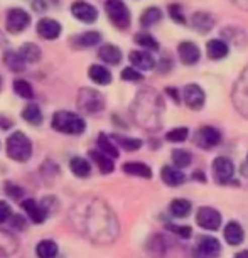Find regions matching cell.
Returning a JSON list of instances; mask_svg holds the SVG:
<instances>
[{"mask_svg": "<svg viewBox=\"0 0 248 258\" xmlns=\"http://www.w3.org/2000/svg\"><path fill=\"white\" fill-rule=\"evenodd\" d=\"M21 208L24 211L27 213V216L31 218L32 223H36V225H41V223H44L47 213L44 211V208H42V204H39L36 199H24L21 203Z\"/></svg>", "mask_w": 248, "mask_h": 258, "instance_id": "18", "label": "cell"}, {"mask_svg": "<svg viewBox=\"0 0 248 258\" xmlns=\"http://www.w3.org/2000/svg\"><path fill=\"white\" fill-rule=\"evenodd\" d=\"M11 126H14V120H11L6 115H0V128H2V130H9Z\"/></svg>", "mask_w": 248, "mask_h": 258, "instance_id": "47", "label": "cell"}, {"mask_svg": "<svg viewBox=\"0 0 248 258\" xmlns=\"http://www.w3.org/2000/svg\"><path fill=\"white\" fill-rule=\"evenodd\" d=\"M21 116L24 118V121H27L29 125L32 126H37L44 121V115H42V110L41 106L37 103H29L22 108L21 111Z\"/></svg>", "mask_w": 248, "mask_h": 258, "instance_id": "24", "label": "cell"}, {"mask_svg": "<svg viewBox=\"0 0 248 258\" xmlns=\"http://www.w3.org/2000/svg\"><path fill=\"white\" fill-rule=\"evenodd\" d=\"M167 230L172 231L174 235H179L181 238H188L193 235V230L189 226H177V225H167Z\"/></svg>", "mask_w": 248, "mask_h": 258, "instance_id": "42", "label": "cell"}, {"mask_svg": "<svg viewBox=\"0 0 248 258\" xmlns=\"http://www.w3.org/2000/svg\"><path fill=\"white\" fill-rule=\"evenodd\" d=\"M61 32V22L52 17H41L36 24V34L44 41H56V39H59Z\"/></svg>", "mask_w": 248, "mask_h": 258, "instance_id": "9", "label": "cell"}, {"mask_svg": "<svg viewBox=\"0 0 248 258\" xmlns=\"http://www.w3.org/2000/svg\"><path fill=\"white\" fill-rule=\"evenodd\" d=\"M70 12L73 19L83 24H95L98 21L100 12L93 4L86 2V0H73L70 6Z\"/></svg>", "mask_w": 248, "mask_h": 258, "instance_id": "7", "label": "cell"}, {"mask_svg": "<svg viewBox=\"0 0 248 258\" xmlns=\"http://www.w3.org/2000/svg\"><path fill=\"white\" fill-rule=\"evenodd\" d=\"M113 139L116 140V144L121 145L125 150L129 152H135L142 147V140L140 139H130V137H121V135H113Z\"/></svg>", "mask_w": 248, "mask_h": 258, "instance_id": "38", "label": "cell"}, {"mask_svg": "<svg viewBox=\"0 0 248 258\" xmlns=\"http://www.w3.org/2000/svg\"><path fill=\"white\" fill-rule=\"evenodd\" d=\"M4 59V64H6L9 70H11L12 73H22L26 71L27 68V62L24 61V57L19 54V51H6L2 56Z\"/></svg>", "mask_w": 248, "mask_h": 258, "instance_id": "25", "label": "cell"}, {"mask_svg": "<svg viewBox=\"0 0 248 258\" xmlns=\"http://www.w3.org/2000/svg\"><path fill=\"white\" fill-rule=\"evenodd\" d=\"M167 14H169V17H171L176 24L186 26V17H184L182 7L179 6V4H171V6L167 7Z\"/></svg>", "mask_w": 248, "mask_h": 258, "instance_id": "41", "label": "cell"}, {"mask_svg": "<svg viewBox=\"0 0 248 258\" xmlns=\"http://www.w3.org/2000/svg\"><path fill=\"white\" fill-rule=\"evenodd\" d=\"M160 21H162V11L155 6L147 7L142 14H140V26L144 29L152 27L155 24H159Z\"/></svg>", "mask_w": 248, "mask_h": 258, "instance_id": "29", "label": "cell"}, {"mask_svg": "<svg viewBox=\"0 0 248 258\" xmlns=\"http://www.w3.org/2000/svg\"><path fill=\"white\" fill-rule=\"evenodd\" d=\"M2 83H4V81H2V76H0V90H2Z\"/></svg>", "mask_w": 248, "mask_h": 258, "instance_id": "49", "label": "cell"}, {"mask_svg": "<svg viewBox=\"0 0 248 258\" xmlns=\"http://www.w3.org/2000/svg\"><path fill=\"white\" fill-rule=\"evenodd\" d=\"M70 169H71V172L78 177H88L91 174L90 162L83 157H73L71 162H70Z\"/></svg>", "mask_w": 248, "mask_h": 258, "instance_id": "33", "label": "cell"}, {"mask_svg": "<svg viewBox=\"0 0 248 258\" xmlns=\"http://www.w3.org/2000/svg\"><path fill=\"white\" fill-rule=\"evenodd\" d=\"M31 7L36 14H44L49 9V2L47 0H31Z\"/></svg>", "mask_w": 248, "mask_h": 258, "instance_id": "43", "label": "cell"}, {"mask_svg": "<svg viewBox=\"0 0 248 258\" xmlns=\"http://www.w3.org/2000/svg\"><path fill=\"white\" fill-rule=\"evenodd\" d=\"M134 42L145 51H159L160 49V44L157 42V39L149 32H137L134 36Z\"/></svg>", "mask_w": 248, "mask_h": 258, "instance_id": "30", "label": "cell"}, {"mask_svg": "<svg viewBox=\"0 0 248 258\" xmlns=\"http://www.w3.org/2000/svg\"><path fill=\"white\" fill-rule=\"evenodd\" d=\"M32 24V16L22 7H11L6 11L4 16V27L6 32L11 36H19L24 31H27Z\"/></svg>", "mask_w": 248, "mask_h": 258, "instance_id": "5", "label": "cell"}, {"mask_svg": "<svg viewBox=\"0 0 248 258\" xmlns=\"http://www.w3.org/2000/svg\"><path fill=\"white\" fill-rule=\"evenodd\" d=\"M221 251L220 241L215 236H201L196 245V255L199 258H216Z\"/></svg>", "mask_w": 248, "mask_h": 258, "instance_id": "15", "label": "cell"}, {"mask_svg": "<svg viewBox=\"0 0 248 258\" xmlns=\"http://www.w3.org/2000/svg\"><path fill=\"white\" fill-rule=\"evenodd\" d=\"M101 39H103V36H101L100 31H85L71 36L70 46L75 47V49H90V47L98 46Z\"/></svg>", "mask_w": 248, "mask_h": 258, "instance_id": "12", "label": "cell"}, {"mask_svg": "<svg viewBox=\"0 0 248 258\" xmlns=\"http://www.w3.org/2000/svg\"><path fill=\"white\" fill-rule=\"evenodd\" d=\"M129 61H130V64H132L135 70H139V71H150V70H154L155 66V59H154V56H152V52L150 51H130V54H129Z\"/></svg>", "mask_w": 248, "mask_h": 258, "instance_id": "16", "label": "cell"}, {"mask_svg": "<svg viewBox=\"0 0 248 258\" xmlns=\"http://www.w3.org/2000/svg\"><path fill=\"white\" fill-rule=\"evenodd\" d=\"M51 126L65 135H81L86 130V121L80 115L70 110H57L52 113Z\"/></svg>", "mask_w": 248, "mask_h": 258, "instance_id": "2", "label": "cell"}, {"mask_svg": "<svg viewBox=\"0 0 248 258\" xmlns=\"http://www.w3.org/2000/svg\"><path fill=\"white\" fill-rule=\"evenodd\" d=\"M221 142V134L215 126H201L196 134V144L201 149H213Z\"/></svg>", "mask_w": 248, "mask_h": 258, "instance_id": "14", "label": "cell"}, {"mask_svg": "<svg viewBox=\"0 0 248 258\" xmlns=\"http://www.w3.org/2000/svg\"><path fill=\"white\" fill-rule=\"evenodd\" d=\"M182 100L191 110H201L206 103V93L196 83H189L182 90Z\"/></svg>", "mask_w": 248, "mask_h": 258, "instance_id": "10", "label": "cell"}, {"mask_svg": "<svg viewBox=\"0 0 248 258\" xmlns=\"http://www.w3.org/2000/svg\"><path fill=\"white\" fill-rule=\"evenodd\" d=\"M165 95L167 96H171L174 103H181V93H179V90L176 88H172V86H169V88H165Z\"/></svg>", "mask_w": 248, "mask_h": 258, "instance_id": "46", "label": "cell"}, {"mask_svg": "<svg viewBox=\"0 0 248 258\" xmlns=\"http://www.w3.org/2000/svg\"><path fill=\"white\" fill-rule=\"evenodd\" d=\"M172 162L176 165L177 169H184V167H189L193 162V155L191 152H188V150L184 149H174L172 150Z\"/></svg>", "mask_w": 248, "mask_h": 258, "instance_id": "37", "label": "cell"}, {"mask_svg": "<svg viewBox=\"0 0 248 258\" xmlns=\"http://www.w3.org/2000/svg\"><path fill=\"white\" fill-rule=\"evenodd\" d=\"M76 105L83 113L95 115V113H100V111L105 108V98L98 90L81 88L80 91H78Z\"/></svg>", "mask_w": 248, "mask_h": 258, "instance_id": "6", "label": "cell"}, {"mask_svg": "<svg viewBox=\"0 0 248 258\" xmlns=\"http://www.w3.org/2000/svg\"><path fill=\"white\" fill-rule=\"evenodd\" d=\"M177 54H179V61H181L184 66H194L201 59V49H199V46L196 42H191V41L181 42V44L177 46Z\"/></svg>", "mask_w": 248, "mask_h": 258, "instance_id": "13", "label": "cell"}, {"mask_svg": "<svg viewBox=\"0 0 248 258\" xmlns=\"http://www.w3.org/2000/svg\"><path fill=\"white\" fill-rule=\"evenodd\" d=\"M188 137H189V130L186 128V126H176V128L169 130V132L165 134V139H167L169 142H174V144H181Z\"/></svg>", "mask_w": 248, "mask_h": 258, "instance_id": "39", "label": "cell"}, {"mask_svg": "<svg viewBox=\"0 0 248 258\" xmlns=\"http://www.w3.org/2000/svg\"><path fill=\"white\" fill-rule=\"evenodd\" d=\"M12 216V209L6 201H0V225H4Z\"/></svg>", "mask_w": 248, "mask_h": 258, "instance_id": "44", "label": "cell"}, {"mask_svg": "<svg viewBox=\"0 0 248 258\" xmlns=\"http://www.w3.org/2000/svg\"><path fill=\"white\" fill-rule=\"evenodd\" d=\"M36 255L39 258H56V255H57V245L52 240H42L36 246Z\"/></svg>", "mask_w": 248, "mask_h": 258, "instance_id": "35", "label": "cell"}, {"mask_svg": "<svg viewBox=\"0 0 248 258\" xmlns=\"http://www.w3.org/2000/svg\"><path fill=\"white\" fill-rule=\"evenodd\" d=\"M223 236L228 245L231 246H236L243 243V238H245V231H243L241 225L238 221H230L228 225L225 226V231H223Z\"/></svg>", "mask_w": 248, "mask_h": 258, "instance_id": "23", "label": "cell"}, {"mask_svg": "<svg viewBox=\"0 0 248 258\" xmlns=\"http://www.w3.org/2000/svg\"><path fill=\"white\" fill-rule=\"evenodd\" d=\"M213 176H215V181L220 184H226L230 182L233 176H235V164L231 162L228 157H216L213 160Z\"/></svg>", "mask_w": 248, "mask_h": 258, "instance_id": "11", "label": "cell"}, {"mask_svg": "<svg viewBox=\"0 0 248 258\" xmlns=\"http://www.w3.org/2000/svg\"><path fill=\"white\" fill-rule=\"evenodd\" d=\"M98 57L105 64L116 66L123 59V54H121V49L118 46L111 44V42H106V44H101L98 47Z\"/></svg>", "mask_w": 248, "mask_h": 258, "instance_id": "17", "label": "cell"}, {"mask_svg": "<svg viewBox=\"0 0 248 258\" xmlns=\"http://www.w3.org/2000/svg\"><path fill=\"white\" fill-rule=\"evenodd\" d=\"M191 203L188 201V199H174V201L171 203V206H169V209H171V213L174 214L176 218H186L189 216V213H191Z\"/></svg>", "mask_w": 248, "mask_h": 258, "instance_id": "36", "label": "cell"}, {"mask_svg": "<svg viewBox=\"0 0 248 258\" xmlns=\"http://www.w3.org/2000/svg\"><path fill=\"white\" fill-rule=\"evenodd\" d=\"M235 258H248V250H243L240 253H236Z\"/></svg>", "mask_w": 248, "mask_h": 258, "instance_id": "48", "label": "cell"}, {"mask_svg": "<svg viewBox=\"0 0 248 258\" xmlns=\"http://www.w3.org/2000/svg\"><path fill=\"white\" fill-rule=\"evenodd\" d=\"M17 250V241L9 231L0 230V256L14 255Z\"/></svg>", "mask_w": 248, "mask_h": 258, "instance_id": "31", "label": "cell"}, {"mask_svg": "<svg viewBox=\"0 0 248 258\" xmlns=\"http://www.w3.org/2000/svg\"><path fill=\"white\" fill-rule=\"evenodd\" d=\"M71 220L76 230L88 236L91 241H113L118 233V225L115 221L113 213L100 199H93L83 206H75L71 211Z\"/></svg>", "mask_w": 248, "mask_h": 258, "instance_id": "1", "label": "cell"}, {"mask_svg": "<svg viewBox=\"0 0 248 258\" xmlns=\"http://www.w3.org/2000/svg\"><path fill=\"white\" fill-rule=\"evenodd\" d=\"M88 78L95 83V85H98V86L110 85L111 80H113V76H111V73H110L108 68H105V66H101V64H91L88 68Z\"/></svg>", "mask_w": 248, "mask_h": 258, "instance_id": "22", "label": "cell"}, {"mask_svg": "<svg viewBox=\"0 0 248 258\" xmlns=\"http://www.w3.org/2000/svg\"><path fill=\"white\" fill-rule=\"evenodd\" d=\"M196 223L199 228H203L206 231H216L221 226V214L215 208L203 206L196 213Z\"/></svg>", "mask_w": 248, "mask_h": 258, "instance_id": "8", "label": "cell"}, {"mask_svg": "<svg viewBox=\"0 0 248 258\" xmlns=\"http://www.w3.org/2000/svg\"><path fill=\"white\" fill-rule=\"evenodd\" d=\"M7 155L16 162H27L32 155V142L21 130L7 137Z\"/></svg>", "mask_w": 248, "mask_h": 258, "instance_id": "4", "label": "cell"}, {"mask_svg": "<svg viewBox=\"0 0 248 258\" xmlns=\"http://www.w3.org/2000/svg\"><path fill=\"white\" fill-rule=\"evenodd\" d=\"M228 52H230V46H228L223 39H211V41H208L206 54L210 59H213V61L225 59L228 56Z\"/></svg>", "mask_w": 248, "mask_h": 258, "instance_id": "21", "label": "cell"}, {"mask_svg": "<svg viewBox=\"0 0 248 258\" xmlns=\"http://www.w3.org/2000/svg\"><path fill=\"white\" fill-rule=\"evenodd\" d=\"M160 177H162V181L171 187H177L186 182V174H184L181 169L172 167V165H164V167L160 169Z\"/></svg>", "mask_w": 248, "mask_h": 258, "instance_id": "19", "label": "cell"}, {"mask_svg": "<svg viewBox=\"0 0 248 258\" xmlns=\"http://www.w3.org/2000/svg\"><path fill=\"white\" fill-rule=\"evenodd\" d=\"M12 88H14V93L22 100H34V96H36V91H34L32 85L27 80H22V78L14 81Z\"/></svg>", "mask_w": 248, "mask_h": 258, "instance_id": "32", "label": "cell"}, {"mask_svg": "<svg viewBox=\"0 0 248 258\" xmlns=\"http://www.w3.org/2000/svg\"><path fill=\"white\" fill-rule=\"evenodd\" d=\"M121 170L125 174H129V176H135V177H144V179L152 177V169L144 162H127L121 165Z\"/></svg>", "mask_w": 248, "mask_h": 258, "instance_id": "26", "label": "cell"}, {"mask_svg": "<svg viewBox=\"0 0 248 258\" xmlns=\"http://www.w3.org/2000/svg\"><path fill=\"white\" fill-rule=\"evenodd\" d=\"M90 157L93 159V162H95L96 165H98V169H100L103 174L113 172V169H115L113 159L108 157L106 154H103L101 150H90Z\"/></svg>", "mask_w": 248, "mask_h": 258, "instance_id": "28", "label": "cell"}, {"mask_svg": "<svg viewBox=\"0 0 248 258\" xmlns=\"http://www.w3.org/2000/svg\"><path fill=\"white\" fill-rule=\"evenodd\" d=\"M19 54L24 57L26 62H37V61H41L42 51L36 42H24V44H21V47H19Z\"/></svg>", "mask_w": 248, "mask_h": 258, "instance_id": "27", "label": "cell"}, {"mask_svg": "<svg viewBox=\"0 0 248 258\" xmlns=\"http://www.w3.org/2000/svg\"><path fill=\"white\" fill-rule=\"evenodd\" d=\"M191 26L196 29L198 32L206 34L215 27V17H213L210 12L198 11L191 16Z\"/></svg>", "mask_w": 248, "mask_h": 258, "instance_id": "20", "label": "cell"}, {"mask_svg": "<svg viewBox=\"0 0 248 258\" xmlns=\"http://www.w3.org/2000/svg\"><path fill=\"white\" fill-rule=\"evenodd\" d=\"M120 78L123 81H127V83H139V81L144 80L142 73H140L139 70H135L134 66L123 68V70H121V73H120Z\"/></svg>", "mask_w": 248, "mask_h": 258, "instance_id": "40", "label": "cell"}, {"mask_svg": "<svg viewBox=\"0 0 248 258\" xmlns=\"http://www.w3.org/2000/svg\"><path fill=\"white\" fill-rule=\"evenodd\" d=\"M6 192L14 199H21L22 198V189L16 186V184H6Z\"/></svg>", "mask_w": 248, "mask_h": 258, "instance_id": "45", "label": "cell"}, {"mask_svg": "<svg viewBox=\"0 0 248 258\" xmlns=\"http://www.w3.org/2000/svg\"><path fill=\"white\" fill-rule=\"evenodd\" d=\"M105 14L118 31H127L132 26V12L123 0H105Z\"/></svg>", "mask_w": 248, "mask_h": 258, "instance_id": "3", "label": "cell"}, {"mask_svg": "<svg viewBox=\"0 0 248 258\" xmlns=\"http://www.w3.org/2000/svg\"><path fill=\"white\" fill-rule=\"evenodd\" d=\"M96 144H98V149L101 150V152L106 154L111 159H116L120 155L118 149H116V145L111 142V139L106 137L105 134H100L98 135V140H96Z\"/></svg>", "mask_w": 248, "mask_h": 258, "instance_id": "34", "label": "cell"}]
</instances>
